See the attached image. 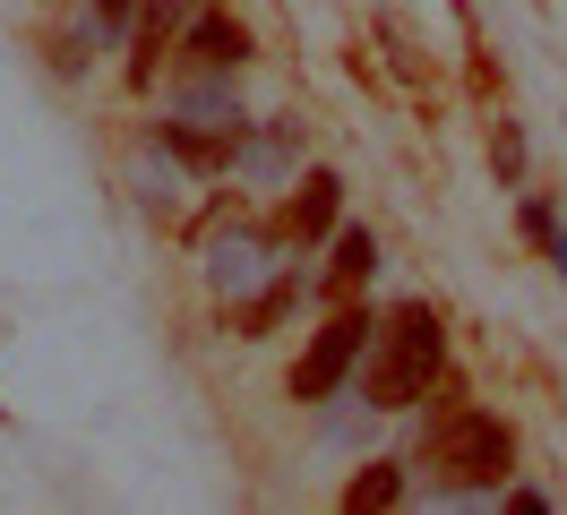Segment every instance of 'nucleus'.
Returning <instances> with one entry per match:
<instances>
[{
	"label": "nucleus",
	"instance_id": "nucleus-1",
	"mask_svg": "<svg viewBox=\"0 0 567 515\" xmlns=\"http://www.w3.org/2000/svg\"><path fill=\"white\" fill-rule=\"evenodd\" d=\"M439 412H430V481L439 498H482V490H507L516 481V430L498 412L464 404V387L439 370Z\"/></svg>",
	"mask_w": 567,
	"mask_h": 515
},
{
	"label": "nucleus",
	"instance_id": "nucleus-2",
	"mask_svg": "<svg viewBox=\"0 0 567 515\" xmlns=\"http://www.w3.org/2000/svg\"><path fill=\"white\" fill-rule=\"evenodd\" d=\"M439 370H447V327H439V309L395 301L388 318H379L370 352H361V395H370V412H413L430 387H439Z\"/></svg>",
	"mask_w": 567,
	"mask_h": 515
},
{
	"label": "nucleus",
	"instance_id": "nucleus-3",
	"mask_svg": "<svg viewBox=\"0 0 567 515\" xmlns=\"http://www.w3.org/2000/svg\"><path fill=\"white\" fill-rule=\"evenodd\" d=\"M370 336H379V309H370V301H344L319 336L301 343V361H292V378H284V395H292V404H327V395H344V378H361Z\"/></svg>",
	"mask_w": 567,
	"mask_h": 515
},
{
	"label": "nucleus",
	"instance_id": "nucleus-4",
	"mask_svg": "<svg viewBox=\"0 0 567 515\" xmlns=\"http://www.w3.org/2000/svg\"><path fill=\"white\" fill-rule=\"evenodd\" d=\"M284 249L292 240L276 233V224H249V215H224V233H207V249H198V275H207V292L224 309L233 301H249L267 275L284 267Z\"/></svg>",
	"mask_w": 567,
	"mask_h": 515
},
{
	"label": "nucleus",
	"instance_id": "nucleus-5",
	"mask_svg": "<svg viewBox=\"0 0 567 515\" xmlns=\"http://www.w3.org/2000/svg\"><path fill=\"white\" fill-rule=\"evenodd\" d=\"M241 137L249 121H155V155H173L181 172H198V181H224V172L241 164Z\"/></svg>",
	"mask_w": 567,
	"mask_h": 515
},
{
	"label": "nucleus",
	"instance_id": "nucleus-6",
	"mask_svg": "<svg viewBox=\"0 0 567 515\" xmlns=\"http://www.w3.org/2000/svg\"><path fill=\"white\" fill-rule=\"evenodd\" d=\"M336 224H344V181L327 164H310L301 181H292V198H284L276 233L292 240V249H319V240H336Z\"/></svg>",
	"mask_w": 567,
	"mask_h": 515
},
{
	"label": "nucleus",
	"instance_id": "nucleus-7",
	"mask_svg": "<svg viewBox=\"0 0 567 515\" xmlns=\"http://www.w3.org/2000/svg\"><path fill=\"white\" fill-rule=\"evenodd\" d=\"M189 9H198V0H138V27H130V95H155V69L181 52Z\"/></svg>",
	"mask_w": 567,
	"mask_h": 515
},
{
	"label": "nucleus",
	"instance_id": "nucleus-8",
	"mask_svg": "<svg viewBox=\"0 0 567 515\" xmlns=\"http://www.w3.org/2000/svg\"><path fill=\"white\" fill-rule=\"evenodd\" d=\"M181 61L189 69H249L258 61V43L233 9H189V27H181Z\"/></svg>",
	"mask_w": 567,
	"mask_h": 515
},
{
	"label": "nucleus",
	"instance_id": "nucleus-9",
	"mask_svg": "<svg viewBox=\"0 0 567 515\" xmlns=\"http://www.w3.org/2000/svg\"><path fill=\"white\" fill-rule=\"evenodd\" d=\"M301 292H310V275H301V267H276L267 284H258V292H249V301H233V309H224V318H233V336H249V343H258V336H276L284 318L301 309Z\"/></svg>",
	"mask_w": 567,
	"mask_h": 515
},
{
	"label": "nucleus",
	"instance_id": "nucleus-10",
	"mask_svg": "<svg viewBox=\"0 0 567 515\" xmlns=\"http://www.w3.org/2000/svg\"><path fill=\"white\" fill-rule=\"evenodd\" d=\"M292 164H301V121H249L241 137V181H292Z\"/></svg>",
	"mask_w": 567,
	"mask_h": 515
},
{
	"label": "nucleus",
	"instance_id": "nucleus-11",
	"mask_svg": "<svg viewBox=\"0 0 567 515\" xmlns=\"http://www.w3.org/2000/svg\"><path fill=\"white\" fill-rule=\"evenodd\" d=\"M379 275V233L370 224H336V258H327V292L344 301L353 284H370Z\"/></svg>",
	"mask_w": 567,
	"mask_h": 515
},
{
	"label": "nucleus",
	"instance_id": "nucleus-12",
	"mask_svg": "<svg viewBox=\"0 0 567 515\" xmlns=\"http://www.w3.org/2000/svg\"><path fill=\"white\" fill-rule=\"evenodd\" d=\"M344 515H379V507H404V464L395 455H370L353 481H344V498H336Z\"/></svg>",
	"mask_w": 567,
	"mask_h": 515
},
{
	"label": "nucleus",
	"instance_id": "nucleus-13",
	"mask_svg": "<svg viewBox=\"0 0 567 515\" xmlns=\"http://www.w3.org/2000/svg\"><path fill=\"white\" fill-rule=\"evenodd\" d=\"M181 121H249L241 95H233V69H198L181 86Z\"/></svg>",
	"mask_w": 567,
	"mask_h": 515
},
{
	"label": "nucleus",
	"instance_id": "nucleus-14",
	"mask_svg": "<svg viewBox=\"0 0 567 515\" xmlns=\"http://www.w3.org/2000/svg\"><path fill=\"white\" fill-rule=\"evenodd\" d=\"M95 52H104V27H95V18H86V27H70V34H52V69H61V78H86V69H95Z\"/></svg>",
	"mask_w": 567,
	"mask_h": 515
},
{
	"label": "nucleus",
	"instance_id": "nucleus-15",
	"mask_svg": "<svg viewBox=\"0 0 567 515\" xmlns=\"http://www.w3.org/2000/svg\"><path fill=\"white\" fill-rule=\"evenodd\" d=\"M491 172L498 189H525V130L516 121H491Z\"/></svg>",
	"mask_w": 567,
	"mask_h": 515
},
{
	"label": "nucleus",
	"instance_id": "nucleus-16",
	"mask_svg": "<svg viewBox=\"0 0 567 515\" xmlns=\"http://www.w3.org/2000/svg\"><path fill=\"white\" fill-rule=\"evenodd\" d=\"M516 224H525V240L550 249V240H559V206H550V198H525V206H516Z\"/></svg>",
	"mask_w": 567,
	"mask_h": 515
},
{
	"label": "nucleus",
	"instance_id": "nucleus-17",
	"mask_svg": "<svg viewBox=\"0 0 567 515\" xmlns=\"http://www.w3.org/2000/svg\"><path fill=\"white\" fill-rule=\"evenodd\" d=\"M86 18H95V27H104V43H112V34L138 27V0H86Z\"/></svg>",
	"mask_w": 567,
	"mask_h": 515
},
{
	"label": "nucleus",
	"instance_id": "nucleus-18",
	"mask_svg": "<svg viewBox=\"0 0 567 515\" xmlns=\"http://www.w3.org/2000/svg\"><path fill=\"white\" fill-rule=\"evenodd\" d=\"M542 258H550V267H559V275H567V233H559V240H550V249H542Z\"/></svg>",
	"mask_w": 567,
	"mask_h": 515
}]
</instances>
